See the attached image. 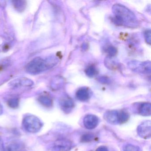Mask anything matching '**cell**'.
Returning a JSON list of instances; mask_svg holds the SVG:
<instances>
[{"mask_svg": "<svg viewBox=\"0 0 151 151\" xmlns=\"http://www.w3.org/2000/svg\"><path fill=\"white\" fill-rule=\"evenodd\" d=\"M4 144L3 143V139L0 137V151H4Z\"/></svg>", "mask_w": 151, "mask_h": 151, "instance_id": "obj_24", "label": "cell"}, {"mask_svg": "<svg viewBox=\"0 0 151 151\" xmlns=\"http://www.w3.org/2000/svg\"><path fill=\"white\" fill-rule=\"evenodd\" d=\"M57 63L58 60L54 56L49 57L46 60H43L40 57H37L28 63L26 70L30 74H38L52 68Z\"/></svg>", "mask_w": 151, "mask_h": 151, "instance_id": "obj_2", "label": "cell"}, {"mask_svg": "<svg viewBox=\"0 0 151 151\" xmlns=\"http://www.w3.org/2000/svg\"><path fill=\"white\" fill-rule=\"evenodd\" d=\"M124 151H140L138 147L132 145H128L124 147Z\"/></svg>", "mask_w": 151, "mask_h": 151, "instance_id": "obj_20", "label": "cell"}, {"mask_svg": "<svg viewBox=\"0 0 151 151\" xmlns=\"http://www.w3.org/2000/svg\"><path fill=\"white\" fill-rule=\"evenodd\" d=\"M22 126L27 132L35 133L38 132L43 126L40 119L33 115L25 116L22 121Z\"/></svg>", "mask_w": 151, "mask_h": 151, "instance_id": "obj_3", "label": "cell"}, {"mask_svg": "<svg viewBox=\"0 0 151 151\" xmlns=\"http://www.w3.org/2000/svg\"><path fill=\"white\" fill-rule=\"evenodd\" d=\"M96 151H109V150L106 147L101 146L97 148Z\"/></svg>", "mask_w": 151, "mask_h": 151, "instance_id": "obj_25", "label": "cell"}, {"mask_svg": "<svg viewBox=\"0 0 151 151\" xmlns=\"http://www.w3.org/2000/svg\"><path fill=\"white\" fill-rule=\"evenodd\" d=\"M99 118L93 115H87L83 119V124L85 127L89 129H92L98 126L99 124Z\"/></svg>", "mask_w": 151, "mask_h": 151, "instance_id": "obj_6", "label": "cell"}, {"mask_svg": "<svg viewBox=\"0 0 151 151\" xmlns=\"http://www.w3.org/2000/svg\"><path fill=\"white\" fill-rule=\"evenodd\" d=\"M129 68L134 72L148 74L151 73V62L149 61L139 62L132 61L128 64Z\"/></svg>", "mask_w": 151, "mask_h": 151, "instance_id": "obj_4", "label": "cell"}, {"mask_svg": "<svg viewBox=\"0 0 151 151\" xmlns=\"http://www.w3.org/2000/svg\"><path fill=\"white\" fill-rule=\"evenodd\" d=\"M145 40L146 42L147 43L149 44V45H151V31L147 30L145 32Z\"/></svg>", "mask_w": 151, "mask_h": 151, "instance_id": "obj_22", "label": "cell"}, {"mask_svg": "<svg viewBox=\"0 0 151 151\" xmlns=\"http://www.w3.org/2000/svg\"><path fill=\"white\" fill-rule=\"evenodd\" d=\"M138 112L142 116H150L151 114V104L148 103H142L139 108Z\"/></svg>", "mask_w": 151, "mask_h": 151, "instance_id": "obj_12", "label": "cell"}, {"mask_svg": "<svg viewBox=\"0 0 151 151\" xmlns=\"http://www.w3.org/2000/svg\"><path fill=\"white\" fill-rule=\"evenodd\" d=\"M105 120L111 124H116L120 123L119 112L118 111H109L107 112L104 115Z\"/></svg>", "mask_w": 151, "mask_h": 151, "instance_id": "obj_8", "label": "cell"}, {"mask_svg": "<svg viewBox=\"0 0 151 151\" xmlns=\"http://www.w3.org/2000/svg\"><path fill=\"white\" fill-rule=\"evenodd\" d=\"M114 22L116 24L129 28H137L138 22L135 14L121 4H115L112 7Z\"/></svg>", "mask_w": 151, "mask_h": 151, "instance_id": "obj_1", "label": "cell"}, {"mask_svg": "<svg viewBox=\"0 0 151 151\" xmlns=\"http://www.w3.org/2000/svg\"><path fill=\"white\" fill-rule=\"evenodd\" d=\"M3 112V107L1 106V104H0V115H1L2 114Z\"/></svg>", "mask_w": 151, "mask_h": 151, "instance_id": "obj_26", "label": "cell"}, {"mask_svg": "<svg viewBox=\"0 0 151 151\" xmlns=\"http://www.w3.org/2000/svg\"><path fill=\"white\" fill-rule=\"evenodd\" d=\"M9 106L11 108H17L19 106V100L17 99H10L8 102Z\"/></svg>", "mask_w": 151, "mask_h": 151, "instance_id": "obj_17", "label": "cell"}, {"mask_svg": "<svg viewBox=\"0 0 151 151\" xmlns=\"http://www.w3.org/2000/svg\"><path fill=\"white\" fill-rule=\"evenodd\" d=\"M38 100L41 105L46 107H50L52 105V101L48 96H40Z\"/></svg>", "mask_w": 151, "mask_h": 151, "instance_id": "obj_14", "label": "cell"}, {"mask_svg": "<svg viewBox=\"0 0 151 151\" xmlns=\"http://www.w3.org/2000/svg\"><path fill=\"white\" fill-rule=\"evenodd\" d=\"M87 45H86V44H83V45L82 46V47H83V49H84V50H86L87 48Z\"/></svg>", "mask_w": 151, "mask_h": 151, "instance_id": "obj_27", "label": "cell"}, {"mask_svg": "<svg viewBox=\"0 0 151 151\" xmlns=\"http://www.w3.org/2000/svg\"><path fill=\"white\" fill-rule=\"evenodd\" d=\"M60 104L63 110L65 112H69L74 107V101L68 98L62 99L60 101Z\"/></svg>", "mask_w": 151, "mask_h": 151, "instance_id": "obj_9", "label": "cell"}, {"mask_svg": "<svg viewBox=\"0 0 151 151\" xmlns=\"http://www.w3.org/2000/svg\"><path fill=\"white\" fill-rule=\"evenodd\" d=\"M21 147V144L19 142L15 141L9 143L6 146L4 145L3 151H18Z\"/></svg>", "mask_w": 151, "mask_h": 151, "instance_id": "obj_13", "label": "cell"}, {"mask_svg": "<svg viewBox=\"0 0 151 151\" xmlns=\"http://www.w3.org/2000/svg\"><path fill=\"white\" fill-rule=\"evenodd\" d=\"M11 85L14 86H30L33 85V82L31 79L25 78L14 80L11 82Z\"/></svg>", "mask_w": 151, "mask_h": 151, "instance_id": "obj_10", "label": "cell"}, {"mask_svg": "<svg viewBox=\"0 0 151 151\" xmlns=\"http://www.w3.org/2000/svg\"><path fill=\"white\" fill-rule=\"evenodd\" d=\"M9 48V46L6 45H5V47H4V49L5 50H8Z\"/></svg>", "mask_w": 151, "mask_h": 151, "instance_id": "obj_28", "label": "cell"}, {"mask_svg": "<svg viewBox=\"0 0 151 151\" xmlns=\"http://www.w3.org/2000/svg\"><path fill=\"white\" fill-rule=\"evenodd\" d=\"M94 136L92 134H86L82 137L81 140L83 142H87L91 141L94 138Z\"/></svg>", "mask_w": 151, "mask_h": 151, "instance_id": "obj_19", "label": "cell"}, {"mask_svg": "<svg viewBox=\"0 0 151 151\" xmlns=\"http://www.w3.org/2000/svg\"><path fill=\"white\" fill-rule=\"evenodd\" d=\"M86 74L89 77H93L96 74V69L93 66L88 67L86 70Z\"/></svg>", "mask_w": 151, "mask_h": 151, "instance_id": "obj_18", "label": "cell"}, {"mask_svg": "<svg viewBox=\"0 0 151 151\" xmlns=\"http://www.w3.org/2000/svg\"><path fill=\"white\" fill-rule=\"evenodd\" d=\"M107 52L109 57H113L116 54V52H117V50L114 47L111 46L108 48Z\"/></svg>", "mask_w": 151, "mask_h": 151, "instance_id": "obj_21", "label": "cell"}, {"mask_svg": "<svg viewBox=\"0 0 151 151\" xmlns=\"http://www.w3.org/2000/svg\"><path fill=\"white\" fill-rule=\"evenodd\" d=\"M138 134L141 137L144 139H149L151 137V122L146 121L142 123L138 127Z\"/></svg>", "mask_w": 151, "mask_h": 151, "instance_id": "obj_5", "label": "cell"}, {"mask_svg": "<svg viewBox=\"0 0 151 151\" xmlns=\"http://www.w3.org/2000/svg\"><path fill=\"white\" fill-rule=\"evenodd\" d=\"M12 2L15 8L19 12H22L26 8V2L24 1L17 0L14 1Z\"/></svg>", "mask_w": 151, "mask_h": 151, "instance_id": "obj_15", "label": "cell"}, {"mask_svg": "<svg viewBox=\"0 0 151 151\" xmlns=\"http://www.w3.org/2000/svg\"><path fill=\"white\" fill-rule=\"evenodd\" d=\"M99 82L103 84L109 83V82H110L109 78L106 77H101L99 78Z\"/></svg>", "mask_w": 151, "mask_h": 151, "instance_id": "obj_23", "label": "cell"}, {"mask_svg": "<svg viewBox=\"0 0 151 151\" xmlns=\"http://www.w3.org/2000/svg\"><path fill=\"white\" fill-rule=\"evenodd\" d=\"M129 114L125 111L119 112V120L120 123H123L127 122L129 119Z\"/></svg>", "mask_w": 151, "mask_h": 151, "instance_id": "obj_16", "label": "cell"}, {"mask_svg": "<svg viewBox=\"0 0 151 151\" xmlns=\"http://www.w3.org/2000/svg\"><path fill=\"white\" fill-rule=\"evenodd\" d=\"M71 144L68 141L60 140L55 144L52 148V151H69Z\"/></svg>", "mask_w": 151, "mask_h": 151, "instance_id": "obj_7", "label": "cell"}, {"mask_svg": "<svg viewBox=\"0 0 151 151\" xmlns=\"http://www.w3.org/2000/svg\"><path fill=\"white\" fill-rule=\"evenodd\" d=\"M76 96L78 99L81 101H86L90 97V93L88 89L82 88L77 91Z\"/></svg>", "mask_w": 151, "mask_h": 151, "instance_id": "obj_11", "label": "cell"}]
</instances>
